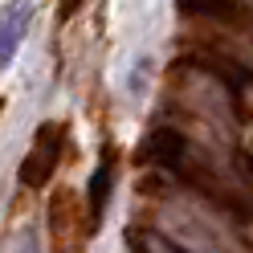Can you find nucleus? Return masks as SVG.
<instances>
[{"label":"nucleus","instance_id":"f257e3e1","mask_svg":"<svg viewBox=\"0 0 253 253\" xmlns=\"http://www.w3.org/2000/svg\"><path fill=\"white\" fill-rule=\"evenodd\" d=\"M61 147H66V126H61V123H45L41 131L33 135V143H29V155L17 168L21 188H33V192H37V188L49 184V176L61 164Z\"/></svg>","mask_w":253,"mask_h":253},{"label":"nucleus","instance_id":"f03ea898","mask_svg":"<svg viewBox=\"0 0 253 253\" xmlns=\"http://www.w3.org/2000/svg\"><path fill=\"white\" fill-rule=\"evenodd\" d=\"M29 21H33V4H29V0H8V4L0 8V70L17 57L21 41L29 33Z\"/></svg>","mask_w":253,"mask_h":253},{"label":"nucleus","instance_id":"7ed1b4c3","mask_svg":"<svg viewBox=\"0 0 253 253\" xmlns=\"http://www.w3.org/2000/svg\"><path fill=\"white\" fill-rule=\"evenodd\" d=\"M147 151H151V160L155 164H164L171 171H184V176H192V147H188V139L180 131H168V126H160L151 139H147Z\"/></svg>","mask_w":253,"mask_h":253},{"label":"nucleus","instance_id":"20e7f679","mask_svg":"<svg viewBox=\"0 0 253 253\" xmlns=\"http://www.w3.org/2000/svg\"><path fill=\"white\" fill-rule=\"evenodd\" d=\"M176 8L184 17H209V21H220V25L249 21V8L241 0H176Z\"/></svg>","mask_w":253,"mask_h":253},{"label":"nucleus","instance_id":"39448f33","mask_svg":"<svg viewBox=\"0 0 253 253\" xmlns=\"http://www.w3.org/2000/svg\"><path fill=\"white\" fill-rule=\"evenodd\" d=\"M106 196H110V164H102L90 180V225H98L106 212Z\"/></svg>","mask_w":253,"mask_h":253},{"label":"nucleus","instance_id":"423d86ee","mask_svg":"<svg viewBox=\"0 0 253 253\" xmlns=\"http://www.w3.org/2000/svg\"><path fill=\"white\" fill-rule=\"evenodd\" d=\"M126 241H131V245H155V249H176L171 241H164V237H155V233H131Z\"/></svg>","mask_w":253,"mask_h":253},{"label":"nucleus","instance_id":"0eeeda50","mask_svg":"<svg viewBox=\"0 0 253 253\" xmlns=\"http://www.w3.org/2000/svg\"><path fill=\"white\" fill-rule=\"evenodd\" d=\"M78 8H82V0H61V12H57V17H61V21H70Z\"/></svg>","mask_w":253,"mask_h":253}]
</instances>
